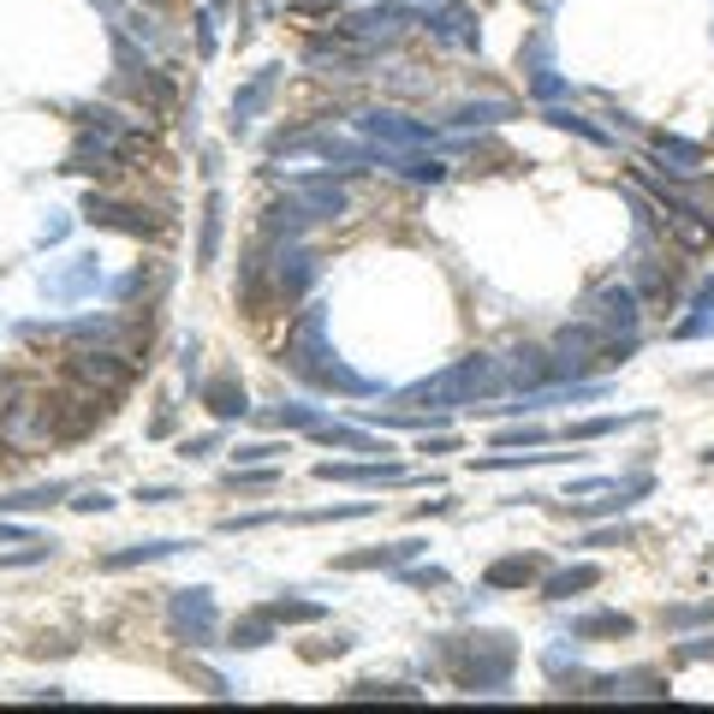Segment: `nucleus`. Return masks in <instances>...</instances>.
<instances>
[{
    "instance_id": "e433bc0d",
    "label": "nucleus",
    "mask_w": 714,
    "mask_h": 714,
    "mask_svg": "<svg viewBox=\"0 0 714 714\" xmlns=\"http://www.w3.org/2000/svg\"><path fill=\"white\" fill-rule=\"evenodd\" d=\"M48 554H55V542H42V536H37V542H25L19 554H0V566H7V571H12V566H42Z\"/></svg>"
},
{
    "instance_id": "f8f14e48",
    "label": "nucleus",
    "mask_w": 714,
    "mask_h": 714,
    "mask_svg": "<svg viewBox=\"0 0 714 714\" xmlns=\"http://www.w3.org/2000/svg\"><path fill=\"white\" fill-rule=\"evenodd\" d=\"M292 197H299L316 221H340L345 208H352V197H345V185H334L327 173H299L292 179Z\"/></svg>"
},
{
    "instance_id": "2eb2a0df",
    "label": "nucleus",
    "mask_w": 714,
    "mask_h": 714,
    "mask_svg": "<svg viewBox=\"0 0 714 714\" xmlns=\"http://www.w3.org/2000/svg\"><path fill=\"white\" fill-rule=\"evenodd\" d=\"M500 370H507V381H518L525 393L548 388V381H560V375H554V352H542V345H518L512 358H500Z\"/></svg>"
},
{
    "instance_id": "a19ab883",
    "label": "nucleus",
    "mask_w": 714,
    "mask_h": 714,
    "mask_svg": "<svg viewBox=\"0 0 714 714\" xmlns=\"http://www.w3.org/2000/svg\"><path fill=\"white\" fill-rule=\"evenodd\" d=\"M281 470H233V489H274Z\"/></svg>"
},
{
    "instance_id": "6e6552de",
    "label": "nucleus",
    "mask_w": 714,
    "mask_h": 714,
    "mask_svg": "<svg viewBox=\"0 0 714 714\" xmlns=\"http://www.w3.org/2000/svg\"><path fill=\"white\" fill-rule=\"evenodd\" d=\"M90 226H108V233H131V238H155L162 233V221L149 215V208H131V203H114V197H101V190H90L78 208Z\"/></svg>"
},
{
    "instance_id": "c03bdc74",
    "label": "nucleus",
    "mask_w": 714,
    "mask_h": 714,
    "mask_svg": "<svg viewBox=\"0 0 714 714\" xmlns=\"http://www.w3.org/2000/svg\"><path fill=\"white\" fill-rule=\"evenodd\" d=\"M614 542H632V530L619 525V530H589L584 536V548H614Z\"/></svg>"
},
{
    "instance_id": "4be33fe9",
    "label": "nucleus",
    "mask_w": 714,
    "mask_h": 714,
    "mask_svg": "<svg viewBox=\"0 0 714 714\" xmlns=\"http://www.w3.org/2000/svg\"><path fill=\"white\" fill-rule=\"evenodd\" d=\"M596 584H601V566H566V571H554V578H542V601L560 607V601L584 596V589H596Z\"/></svg>"
},
{
    "instance_id": "393cba45",
    "label": "nucleus",
    "mask_w": 714,
    "mask_h": 714,
    "mask_svg": "<svg viewBox=\"0 0 714 714\" xmlns=\"http://www.w3.org/2000/svg\"><path fill=\"white\" fill-rule=\"evenodd\" d=\"M197 393H203V405L215 411L221 423H233V417H245V411H251V399H245V388H238L233 375H221V381H203Z\"/></svg>"
},
{
    "instance_id": "ea45409f",
    "label": "nucleus",
    "mask_w": 714,
    "mask_h": 714,
    "mask_svg": "<svg viewBox=\"0 0 714 714\" xmlns=\"http://www.w3.org/2000/svg\"><path fill=\"white\" fill-rule=\"evenodd\" d=\"M66 507L72 512H114V495L108 489H84L78 500H66Z\"/></svg>"
},
{
    "instance_id": "423d86ee",
    "label": "nucleus",
    "mask_w": 714,
    "mask_h": 714,
    "mask_svg": "<svg viewBox=\"0 0 714 714\" xmlns=\"http://www.w3.org/2000/svg\"><path fill=\"white\" fill-rule=\"evenodd\" d=\"M358 137H370L375 149H429L434 126H423L411 114H393V108H370V114H358Z\"/></svg>"
},
{
    "instance_id": "5701e85b",
    "label": "nucleus",
    "mask_w": 714,
    "mask_h": 714,
    "mask_svg": "<svg viewBox=\"0 0 714 714\" xmlns=\"http://www.w3.org/2000/svg\"><path fill=\"white\" fill-rule=\"evenodd\" d=\"M632 632H637L632 614H578V619H566V637H571V643H589V637H632Z\"/></svg>"
},
{
    "instance_id": "4468645a",
    "label": "nucleus",
    "mask_w": 714,
    "mask_h": 714,
    "mask_svg": "<svg viewBox=\"0 0 714 714\" xmlns=\"http://www.w3.org/2000/svg\"><path fill=\"white\" fill-rule=\"evenodd\" d=\"M274 90H281V66H263V72H256L245 90L233 96V131H238V137H245L256 119H263V108L274 101Z\"/></svg>"
},
{
    "instance_id": "b1692460",
    "label": "nucleus",
    "mask_w": 714,
    "mask_h": 714,
    "mask_svg": "<svg viewBox=\"0 0 714 714\" xmlns=\"http://www.w3.org/2000/svg\"><path fill=\"white\" fill-rule=\"evenodd\" d=\"M714 334V274L703 286H696V299H691V316H678L673 322V340H708Z\"/></svg>"
},
{
    "instance_id": "a18cd8bd",
    "label": "nucleus",
    "mask_w": 714,
    "mask_h": 714,
    "mask_svg": "<svg viewBox=\"0 0 714 714\" xmlns=\"http://www.w3.org/2000/svg\"><path fill=\"white\" fill-rule=\"evenodd\" d=\"M137 500H144V507H173L179 489H162V482H155V489H137Z\"/></svg>"
},
{
    "instance_id": "412c9836",
    "label": "nucleus",
    "mask_w": 714,
    "mask_h": 714,
    "mask_svg": "<svg viewBox=\"0 0 714 714\" xmlns=\"http://www.w3.org/2000/svg\"><path fill=\"white\" fill-rule=\"evenodd\" d=\"M388 173H399V179H411V185H441L447 162H441V155H423V149H393Z\"/></svg>"
},
{
    "instance_id": "4c0bfd02",
    "label": "nucleus",
    "mask_w": 714,
    "mask_h": 714,
    "mask_svg": "<svg viewBox=\"0 0 714 714\" xmlns=\"http://www.w3.org/2000/svg\"><path fill=\"white\" fill-rule=\"evenodd\" d=\"M399 578H405V584H423V589H441V584H447V571H441V566H417V560H411V566H399Z\"/></svg>"
},
{
    "instance_id": "1a4fd4ad",
    "label": "nucleus",
    "mask_w": 714,
    "mask_h": 714,
    "mask_svg": "<svg viewBox=\"0 0 714 714\" xmlns=\"http://www.w3.org/2000/svg\"><path fill=\"white\" fill-rule=\"evenodd\" d=\"M316 477L322 482H358V489H399V482H411V470L405 464H393V459H375L370 464H340V459H322L316 464Z\"/></svg>"
},
{
    "instance_id": "a211bd4d",
    "label": "nucleus",
    "mask_w": 714,
    "mask_h": 714,
    "mask_svg": "<svg viewBox=\"0 0 714 714\" xmlns=\"http://www.w3.org/2000/svg\"><path fill=\"white\" fill-rule=\"evenodd\" d=\"M655 162H667L673 179H696V173L708 167V149L685 144V137H655Z\"/></svg>"
},
{
    "instance_id": "3c124183",
    "label": "nucleus",
    "mask_w": 714,
    "mask_h": 714,
    "mask_svg": "<svg viewBox=\"0 0 714 714\" xmlns=\"http://www.w3.org/2000/svg\"><path fill=\"white\" fill-rule=\"evenodd\" d=\"M703 464H714V447H708V452H703Z\"/></svg>"
},
{
    "instance_id": "9b49d317",
    "label": "nucleus",
    "mask_w": 714,
    "mask_h": 714,
    "mask_svg": "<svg viewBox=\"0 0 714 714\" xmlns=\"http://www.w3.org/2000/svg\"><path fill=\"white\" fill-rule=\"evenodd\" d=\"M423 30H429L434 42H447V48H464V55H477V48H482L477 19H470L464 7H452V0H441V7L423 12Z\"/></svg>"
},
{
    "instance_id": "ddd939ff",
    "label": "nucleus",
    "mask_w": 714,
    "mask_h": 714,
    "mask_svg": "<svg viewBox=\"0 0 714 714\" xmlns=\"http://www.w3.org/2000/svg\"><path fill=\"white\" fill-rule=\"evenodd\" d=\"M429 542L423 536H405V542H388V548H363V554H345V560H334L340 571H399L411 560H423Z\"/></svg>"
},
{
    "instance_id": "7ed1b4c3",
    "label": "nucleus",
    "mask_w": 714,
    "mask_h": 714,
    "mask_svg": "<svg viewBox=\"0 0 714 714\" xmlns=\"http://www.w3.org/2000/svg\"><path fill=\"white\" fill-rule=\"evenodd\" d=\"M441 661L452 667V685L459 691H507L518 649L507 632H477V637H447Z\"/></svg>"
},
{
    "instance_id": "20e7f679",
    "label": "nucleus",
    "mask_w": 714,
    "mask_h": 714,
    "mask_svg": "<svg viewBox=\"0 0 714 714\" xmlns=\"http://www.w3.org/2000/svg\"><path fill=\"white\" fill-rule=\"evenodd\" d=\"M167 632L190 643V649H215V632H221V614H215V589H173L167 596Z\"/></svg>"
},
{
    "instance_id": "dca6fc26",
    "label": "nucleus",
    "mask_w": 714,
    "mask_h": 714,
    "mask_svg": "<svg viewBox=\"0 0 714 714\" xmlns=\"http://www.w3.org/2000/svg\"><path fill=\"white\" fill-rule=\"evenodd\" d=\"M274 286H281L286 304H299L310 286H316V263H310V251L292 238V245H281V268H274Z\"/></svg>"
},
{
    "instance_id": "49530a36",
    "label": "nucleus",
    "mask_w": 714,
    "mask_h": 714,
    "mask_svg": "<svg viewBox=\"0 0 714 714\" xmlns=\"http://www.w3.org/2000/svg\"><path fill=\"white\" fill-rule=\"evenodd\" d=\"M345 649H352V637H345V632H334L327 643H316V649H310V661H322V655H345Z\"/></svg>"
},
{
    "instance_id": "f3484780",
    "label": "nucleus",
    "mask_w": 714,
    "mask_h": 714,
    "mask_svg": "<svg viewBox=\"0 0 714 714\" xmlns=\"http://www.w3.org/2000/svg\"><path fill=\"white\" fill-rule=\"evenodd\" d=\"M190 542L185 536H155V542H131L119 554H101V571H131V566H155V560H173V554H185Z\"/></svg>"
},
{
    "instance_id": "39448f33",
    "label": "nucleus",
    "mask_w": 714,
    "mask_h": 714,
    "mask_svg": "<svg viewBox=\"0 0 714 714\" xmlns=\"http://www.w3.org/2000/svg\"><path fill=\"white\" fill-rule=\"evenodd\" d=\"M584 316L601 322L614 340H637V327H643L637 286H632V281H607V286H596V292H589V304H584Z\"/></svg>"
},
{
    "instance_id": "f704fd0d",
    "label": "nucleus",
    "mask_w": 714,
    "mask_h": 714,
    "mask_svg": "<svg viewBox=\"0 0 714 714\" xmlns=\"http://www.w3.org/2000/svg\"><path fill=\"white\" fill-rule=\"evenodd\" d=\"M268 423L274 429H316L322 423V405H274Z\"/></svg>"
},
{
    "instance_id": "f03ea898",
    "label": "nucleus",
    "mask_w": 714,
    "mask_h": 714,
    "mask_svg": "<svg viewBox=\"0 0 714 714\" xmlns=\"http://www.w3.org/2000/svg\"><path fill=\"white\" fill-rule=\"evenodd\" d=\"M500 388H507V370H500V358L470 352V358H459V363H452V370H441V375L411 381L399 399H405V411H411V405L452 411V405H477V399H489V393H500Z\"/></svg>"
},
{
    "instance_id": "f257e3e1",
    "label": "nucleus",
    "mask_w": 714,
    "mask_h": 714,
    "mask_svg": "<svg viewBox=\"0 0 714 714\" xmlns=\"http://www.w3.org/2000/svg\"><path fill=\"white\" fill-rule=\"evenodd\" d=\"M281 363L299 381H310V388H322V393H352V399L381 393V381L345 370V358L334 352V340H327V310L322 304H304V316L292 322V334L281 345Z\"/></svg>"
},
{
    "instance_id": "c85d7f7f",
    "label": "nucleus",
    "mask_w": 714,
    "mask_h": 714,
    "mask_svg": "<svg viewBox=\"0 0 714 714\" xmlns=\"http://www.w3.org/2000/svg\"><path fill=\"white\" fill-rule=\"evenodd\" d=\"M542 119H548V126H554V131H571V137H584V144H596V149H607V144H614V131H601V126H596V119H584V114H571V108H560V101H554V108H548Z\"/></svg>"
},
{
    "instance_id": "bb28decb",
    "label": "nucleus",
    "mask_w": 714,
    "mask_h": 714,
    "mask_svg": "<svg viewBox=\"0 0 714 714\" xmlns=\"http://www.w3.org/2000/svg\"><path fill=\"white\" fill-rule=\"evenodd\" d=\"M221 226H226V197H221V190H208V203H203V238H197V268H215Z\"/></svg>"
},
{
    "instance_id": "cd10ccee",
    "label": "nucleus",
    "mask_w": 714,
    "mask_h": 714,
    "mask_svg": "<svg viewBox=\"0 0 714 714\" xmlns=\"http://www.w3.org/2000/svg\"><path fill=\"white\" fill-rule=\"evenodd\" d=\"M500 119H512V101H464V108L447 114L452 131H477V126H500Z\"/></svg>"
},
{
    "instance_id": "2f4dec72",
    "label": "nucleus",
    "mask_w": 714,
    "mask_h": 714,
    "mask_svg": "<svg viewBox=\"0 0 714 714\" xmlns=\"http://www.w3.org/2000/svg\"><path fill=\"white\" fill-rule=\"evenodd\" d=\"M263 614H268L274 625H322L327 607H322V601H263Z\"/></svg>"
},
{
    "instance_id": "09e8293b",
    "label": "nucleus",
    "mask_w": 714,
    "mask_h": 714,
    "mask_svg": "<svg viewBox=\"0 0 714 714\" xmlns=\"http://www.w3.org/2000/svg\"><path fill=\"white\" fill-rule=\"evenodd\" d=\"M203 452H215V434H197V441H179V459H203Z\"/></svg>"
},
{
    "instance_id": "37998d69",
    "label": "nucleus",
    "mask_w": 714,
    "mask_h": 714,
    "mask_svg": "<svg viewBox=\"0 0 714 714\" xmlns=\"http://www.w3.org/2000/svg\"><path fill=\"white\" fill-rule=\"evenodd\" d=\"M215 42H221L215 37V7H203L197 12V48H203V55H215Z\"/></svg>"
},
{
    "instance_id": "aec40b11",
    "label": "nucleus",
    "mask_w": 714,
    "mask_h": 714,
    "mask_svg": "<svg viewBox=\"0 0 714 714\" xmlns=\"http://www.w3.org/2000/svg\"><path fill=\"white\" fill-rule=\"evenodd\" d=\"M310 434H316L322 447H345V452H381V459H388V452H393V447L381 441L375 429H352V423H316Z\"/></svg>"
},
{
    "instance_id": "603ef678",
    "label": "nucleus",
    "mask_w": 714,
    "mask_h": 714,
    "mask_svg": "<svg viewBox=\"0 0 714 714\" xmlns=\"http://www.w3.org/2000/svg\"><path fill=\"white\" fill-rule=\"evenodd\" d=\"M423 7H441V0H423Z\"/></svg>"
},
{
    "instance_id": "9d476101",
    "label": "nucleus",
    "mask_w": 714,
    "mask_h": 714,
    "mask_svg": "<svg viewBox=\"0 0 714 714\" xmlns=\"http://www.w3.org/2000/svg\"><path fill=\"white\" fill-rule=\"evenodd\" d=\"M96 286H101L96 256H72L60 274H42V299L48 304H84V299H96Z\"/></svg>"
},
{
    "instance_id": "c756f323",
    "label": "nucleus",
    "mask_w": 714,
    "mask_h": 714,
    "mask_svg": "<svg viewBox=\"0 0 714 714\" xmlns=\"http://www.w3.org/2000/svg\"><path fill=\"white\" fill-rule=\"evenodd\" d=\"M649 423V411H625V417H589V423H571L566 441H601V434H619V429H637Z\"/></svg>"
},
{
    "instance_id": "58836bf2",
    "label": "nucleus",
    "mask_w": 714,
    "mask_h": 714,
    "mask_svg": "<svg viewBox=\"0 0 714 714\" xmlns=\"http://www.w3.org/2000/svg\"><path fill=\"white\" fill-rule=\"evenodd\" d=\"M281 452H286L281 441H256V447H238L233 459H238V464H268V459H281Z\"/></svg>"
},
{
    "instance_id": "0eeeda50",
    "label": "nucleus",
    "mask_w": 714,
    "mask_h": 714,
    "mask_svg": "<svg viewBox=\"0 0 714 714\" xmlns=\"http://www.w3.org/2000/svg\"><path fill=\"white\" fill-rule=\"evenodd\" d=\"M518 66H525L530 96H536V101H548V108L571 90V84H566L560 72H554V30H548V25H536V30H530V42L518 48Z\"/></svg>"
},
{
    "instance_id": "473e14b6",
    "label": "nucleus",
    "mask_w": 714,
    "mask_h": 714,
    "mask_svg": "<svg viewBox=\"0 0 714 714\" xmlns=\"http://www.w3.org/2000/svg\"><path fill=\"white\" fill-rule=\"evenodd\" d=\"M571 452H489V459H477V470H530V464H560Z\"/></svg>"
},
{
    "instance_id": "c9c22d12",
    "label": "nucleus",
    "mask_w": 714,
    "mask_h": 714,
    "mask_svg": "<svg viewBox=\"0 0 714 714\" xmlns=\"http://www.w3.org/2000/svg\"><path fill=\"white\" fill-rule=\"evenodd\" d=\"M554 429H536V423H518V429H495V447H548Z\"/></svg>"
},
{
    "instance_id": "6ab92c4d",
    "label": "nucleus",
    "mask_w": 714,
    "mask_h": 714,
    "mask_svg": "<svg viewBox=\"0 0 714 714\" xmlns=\"http://www.w3.org/2000/svg\"><path fill=\"white\" fill-rule=\"evenodd\" d=\"M536 578H542V560H536V554H507V560H495L482 571V589H525Z\"/></svg>"
},
{
    "instance_id": "de8ad7c7",
    "label": "nucleus",
    "mask_w": 714,
    "mask_h": 714,
    "mask_svg": "<svg viewBox=\"0 0 714 714\" xmlns=\"http://www.w3.org/2000/svg\"><path fill=\"white\" fill-rule=\"evenodd\" d=\"M66 233H72V215H55V221L42 226V245H60Z\"/></svg>"
},
{
    "instance_id": "a878e982",
    "label": "nucleus",
    "mask_w": 714,
    "mask_h": 714,
    "mask_svg": "<svg viewBox=\"0 0 714 714\" xmlns=\"http://www.w3.org/2000/svg\"><path fill=\"white\" fill-rule=\"evenodd\" d=\"M66 495H72V482H37V489L0 495V518H12V512H42V507H60Z\"/></svg>"
},
{
    "instance_id": "72a5a7b5",
    "label": "nucleus",
    "mask_w": 714,
    "mask_h": 714,
    "mask_svg": "<svg viewBox=\"0 0 714 714\" xmlns=\"http://www.w3.org/2000/svg\"><path fill=\"white\" fill-rule=\"evenodd\" d=\"M345 696H352V703H375V696H381V703H417L423 691H417V685H375V678H363V685H352Z\"/></svg>"
},
{
    "instance_id": "7c9ffc66",
    "label": "nucleus",
    "mask_w": 714,
    "mask_h": 714,
    "mask_svg": "<svg viewBox=\"0 0 714 714\" xmlns=\"http://www.w3.org/2000/svg\"><path fill=\"white\" fill-rule=\"evenodd\" d=\"M268 643H274V619L256 607V614H245L233 625V643H226V649H268Z\"/></svg>"
},
{
    "instance_id": "79ce46f5",
    "label": "nucleus",
    "mask_w": 714,
    "mask_h": 714,
    "mask_svg": "<svg viewBox=\"0 0 714 714\" xmlns=\"http://www.w3.org/2000/svg\"><path fill=\"white\" fill-rule=\"evenodd\" d=\"M678 661H714V632L708 637H685L678 643Z\"/></svg>"
},
{
    "instance_id": "8fccbe9b",
    "label": "nucleus",
    "mask_w": 714,
    "mask_h": 714,
    "mask_svg": "<svg viewBox=\"0 0 714 714\" xmlns=\"http://www.w3.org/2000/svg\"><path fill=\"white\" fill-rule=\"evenodd\" d=\"M441 512H452V500H423L417 507V518H441Z\"/></svg>"
}]
</instances>
